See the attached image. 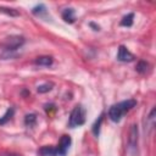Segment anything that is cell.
Instances as JSON below:
<instances>
[{"label":"cell","instance_id":"obj_13","mask_svg":"<svg viewBox=\"0 0 156 156\" xmlns=\"http://www.w3.org/2000/svg\"><path fill=\"white\" fill-rule=\"evenodd\" d=\"M102 118H104V115H100L99 118L95 121V123H94V126H93V133H94L95 136H99V134H100V126H101Z\"/></svg>","mask_w":156,"mask_h":156},{"label":"cell","instance_id":"obj_1","mask_svg":"<svg viewBox=\"0 0 156 156\" xmlns=\"http://www.w3.org/2000/svg\"><path fill=\"white\" fill-rule=\"evenodd\" d=\"M136 106V101L134 99H129L126 101H121L118 104H115L108 110V117L112 122H119L123 117V115L128 111H130L133 107Z\"/></svg>","mask_w":156,"mask_h":156},{"label":"cell","instance_id":"obj_2","mask_svg":"<svg viewBox=\"0 0 156 156\" xmlns=\"http://www.w3.org/2000/svg\"><path fill=\"white\" fill-rule=\"evenodd\" d=\"M85 115L87 111L82 105H76L69 115V121H68V126L74 128V127H79L82 124L85 123Z\"/></svg>","mask_w":156,"mask_h":156},{"label":"cell","instance_id":"obj_3","mask_svg":"<svg viewBox=\"0 0 156 156\" xmlns=\"http://www.w3.org/2000/svg\"><path fill=\"white\" fill-rule=\"evenodd\" d=\"M23 43H24V39H23V37H20V35H13V37L7 38L5 40V43H4V48H5L4 55L10 54V52L17 50L18 48H21L23 45Z\"/></svg>","mask_w":156,"mask_h":156},{"label":"cell","instance_id":"obj_8","mask_svg":"<svg viewBox=\"0 0 156 156\" xmlns=\"http://www.w3.org/2000/svg\"><path fill=\"white\" fill-rule=\"evenodd\" d=\"M62 18L67 23H73L76 21V13L72 7H67L62 11Z\"/></svg>","mask_w":156,"mask_h":156},{"label":"cell","instance_id":"obj_18","mask_svg":"<svg viewBox=\"0 0 156 156\" xmlns=\"http://www.w3.org/2000/svg\"><path fill=\"white\" fill-rule=\"evenodd\" d=\"M90 26H91V27H93V28H95V29H94V30H99V29H100V27H99V26H96V24H95V23H90Z\"/></svg>","mask_w":156,"mask_h":156},{"label":"cell","instance_id":"obj_17","mask_svg":"<svg viewBox=\"0 0 156 156\" xmlns=\"http://www.w3.org/2000/svg\"><path fill=\"white\" fill-rule=\"evenodd\" d=\"M0 11H1V12L7 13V15H10V16H18V12H17V11H15L13 9H5V7H0Z\"/></svg>","mask_w":156,"mask_h":156},{"label":"cell","instance_id":"obj_4","mask_svg":"<svg viewBox=\"0 0 156 156\" xmlns=\"http://www.w3.org/2000/svg\"><path fill=\"white\" fill-rule=\"evenodd\" d=\"M128 146L130 152L136 151L138 146V127L136 124H132L130 130H129V136H128Z\"/></svg>","mask_w":156,"mask_h":156},{"label":"cell","instance_id":"obj_9","mask_svg":"<svg viewBox=\"0 0 156 156\" xmlns=\"http://www.w3.org/2000/svg\"><path fill=\"white\" fill-rule=\"evenodd\" d=\"M52 62H54V60L51 56H39L34 60V63L38 66H48L49 67L52 65Z\"/></svg>","mask_w":156,"mask_h":156},{"label":"cell","instance_id":"obj_10","mask_svg":"<svg viewBox=\"0 0 156 156\" xmlns=\"http://www.w3.org/2000/svg\"><path fill=\"white\" fill-rule=\"evenodd\" d=\"M13 113H15V108H13V107H9V108L6 110V112H5V115H4L2 117H0V126L7 123V122L13 117Z\"/></svg>","mask_w":156,"mask_h":156},{"label":"cell","instance_id":"obj_15","mask_svg":"<svg viewBox=\"0 0 156 156\" xmlns=\"http://www.w3.org/2000/svg\"><path fill=\"white\" fill-rule=\"evenodd\" d=\"M32 12H33L34 15H38V16H40V15H43V13H45V12H46V7H45V5H43V4H39V5H37L35 7H33Z\"/></svg>","mask_w":156,"mask_h":156},{"label":"cell","instance_id":"obj_5","mask_svg":"<svg viewBox=\"0 0 156 156\" xmlns=\"http://www.w3.org/2000/svg\"><path fill=\"white\" fill-rule=\"evenodd\" d=\"M71 143H72V139L69 135H62L60 141H58V145L56 146V150H57V154L58 156H65L71 146Z\"/></svg>","mask_w":156,"mask_h":156},{"label":"cell","instance_id":"obj_16","mask_svg":"<svg viewBox=\"0 0 156 156\" xmlns=\"http://www.w3.org/2000/svg\"><path fill=\"white\" fill-rule=\"evenodd\" d=\"M51 89H52V84H51V83H45V84H41V85H39V87L37 88L38 93H40V94L48 93V91H50Z\"/></svg>","mask_w":156,"mask_h":156},{"label":"cell","instance_id":"obj_14","mask_svg":"<svg viewBox=\"0 0 156 156\" xmlns=\"http://www.w3.org/2000/svg\"><path fill=\"white\" fill-rule=\"evenodd\" d=\"M35 122H37V116L34 115V113H29V115H27L26 117H24V123H26V126H34L35 124Z\"/></svg>","mask_w":156,"mask_h":156},{"label":"cell","instance_id":"obj_11","mask_svg":"<svg viewBox=\"0 0 156 156\" xmlns=\"http://www.w3.org/2000/svg\"><path fill=\"white\" fill-rule=\"evenodd\" d=\"M133 20H134V13H128V15H126L122 18L121 26H123V27H130L133 24Z\"/></svg>","mask_w":156,"mask_h":156},{"label":"cell","instance_id":"obj_12","mask_svg":"<svg viewBox=\"0 0 156 156\" xmlns=\"http://www.w3.org/2000/svg\"><path fill=\"white\" fill-rule=\"evenodd\" d=\"M149 63L145 62V61H139L138 65H136V71L140 73V74H145L147 71H149Z\"/></svg>","mask_w":156,"mask_h":156},{"label":"cell","instance_id":"obj_7","mask_svg":"<svg viewBox=\"0 0 156 156\" xmlns=\"http://www.w3.org/2000/svg\"><path fill=\"white\" fill-rule=\"evenodd\" d=\"M38 155H39V156H58L56 147L49 146V145L40 147V149L38 150Z\"/></svg>","mask_w":156,"mask_h":156},{"label":"cell","instance_id":"obj_6","mask_svg":"<svg viewBox=\"0 0 156 156\" xmlns=\"http://www.w3.org/2000/svg\"><path fill=\"white\" fill-rule=\"evenodd\" d=\"M134 55L123 45H121L118 48V52H117V60L121 62H132L134 60Z\"/></svg>","mask_w":156,"mask_h":156}]
</instances>
